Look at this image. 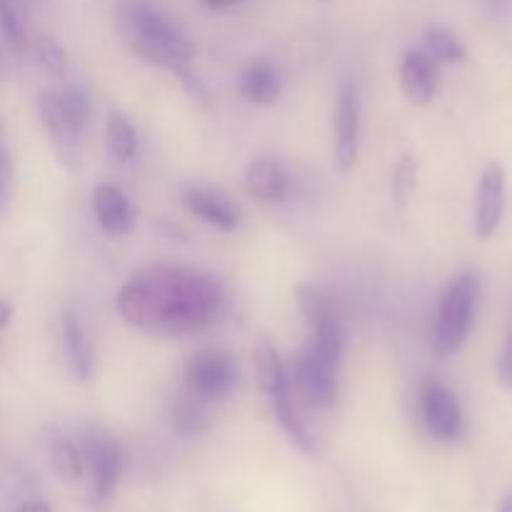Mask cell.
<instances>
[{
	"label": "cell",
	"instance_id": "8",
	"mask_svg": "<svg viewBox=\"0 0 512 512\" xmlns=\"http://www.w3.org/2000/svg\"><path fill=\"white\" fill-rule=\"evenodd\" d=\"M360 103L358 85L345 80L338 93V108H335V163L343 173L355 168L360 155Z\"/></svg>",
	"mask_w": 512,
	"mask_h": 512
},
{
	"label": "cell",
	"instance_id": "18",
	"mask_svg": "<svg viewBox=\"0 0 512 512\" xmlns=\"http://www.w3.org/2000/svg\"><path fill=\"white\" fill-rule=\"evenodd\" d=\"M253 363H255V378H258L260 390L265 395H273L275 390L283 388L288 383V373L280 360L278 350L270 340H258L253 348Z\"/></svg>",
	"mask_w": 512,
	"mask_h": 512
},
{
	"label": "cell",
	"instance_id": "21",
	"mask_svg": "<svg viewBox=\"0 0 512 512\" xmlns=\"http://www.w3.org/2000/svg\"><path fill=\"white\" fill-rule=\"evenodd\" d=\"M425 53L435 60H443V63H463L468 58L465 45L450 30L438 28V25L425 30Z\"/></svg>",
	"mask_w": 512,
	"mask_h": 512
},
{
	"label": "cell",
	"instance_id": "17",
	"mask_svg": "<svg viewBox=\"0 0 512 512\" xmlns=\"http://www.w3.org/2000/svg\"><path fill=\"white\" fill-rule=\"evenodd\" d=\"M63 343L75 378L88 380L93 375V348H90L83 323H80V315L73 308H65L63 313Z\"/></svg>",
	"mask_w": 512,
	"mask_h": 512
},
{
	"label": "cell",
	"instance_id": "20",
	"mask_svg": "<svg viewBox=\"0 0 512 512\" xmlns=\"http://www.w3.org/2000/svg\"><path fill=\"white\" fill-rule=\"evenodd\" d=\"M105 140H108V150L115 160L125 163L138 150V133H135L133 123L125 118L123 113L108 115V128H105Z\"/></svg>",
	"mask_w": 512,
	"mask_h": 512
},
{
	"label": "cell",
	"instance_id": "4",
	"mask_svg": "<svg viewBox=\"0 0 512 512\" xmlns=\"http://www.w3.org/2000/svg\"><path fill=\"white\" fill-rule=\"evenodd\" d=\"M298 310L303 313L305 323H308L310 340L308 348L315 353L325 355V358L340 363L345 353V325L343 318L335 310L333 300L323 293L320 288L310 283H298L293 290Z\"/></svg>",
	"mask_w": 512,
	"mask_h": 512
},
{
	"label": "cell",
	"instance_id": "2",
	"mask_svg": "<svg viewBox=\"0 0 512 512\" xmlns=\"http://www.w3.org/2000/svg\"><path fill=\"white\" fill-rule=\"evenodd\" d=\"M115 25L130 53L138 55L145 63L168 68L173 73L190 68L193 43L145 0H123L118 5Z\"/></svg>",
	"mask_w": 512,
	"mask_h": 512
},
{
	"label": "cell",
	"instance_id": "30",
	"mask_svg": "<svg viewBox=\"0 0 512 512\" xmlns=\"http://www.w3.org/2000/svg\"><path fill=\"white\" fill-rule=\"evenodd\" d=\"M18 512H50V508L45 503H25Z\"/></svg>",
	"mask_w": 512,
	"mask_h": 512
},
{
	"label": "cell",
	"instance_id": "19",
	"mask_svg": "<svg viewBox=\"0 0 512 512\" xmlns=\"http://www.w3.org/2000/svg\"><path fill=\"white\" fill-rule=\"evenodd\" d=\"M170 423H173V428L178 430L180 435L203 433V430L210 425L208 403L200 400L198 395L185 390L183 395H178V398L173 400V408H170Z\"/></svg>",
	"mask_w": 512,
	"mask_h": 512
},
{
	"label": "cell",
	"instance_id": "12",
	"mask_svg": "<svg viewBox=\"0 0 512 512\" xmlns=\"http://www.w3.org/2000/svg\"><path fill=\"white\" fill-rule=\"evenodd\" d=\"M400 83L415 105H430L438 95V65L425 50H410L400 68Z\"/></svg>",
	"mask_w": 512,
	"mask_h": 512
},
{
	"label": "cell",
	"instance_id": "28",
	"mask_svg": "<svg viewBox=\"0 0 512 512\" xmlns=\"http://www.w3.org/2000/svg\"><path fill=\"white\" fill-rule=\"evenodd\" d=\"M498 383L503 388L512 390V330L505 340L503 350H500V358H498Z\"/></svg>",
	"mask_w": 512,
	"mask_h": 512
},
{
	"label": "cell",
	"instance_id": "11",
	"mask_svg": "<svg viewBox=\"0 0 512 512\" xmlns=\"http://www.w3.org/2000/svg\"><path fill=\"white\" fill-rule=\"evenodd\" d=\"M423 420L438 440H455L463 433V410L445 385L428 383L423 388Z\"/></svg>",
	"mask_w": 512,
	"mask_h": 512
},
{
	"label": "cell",
	"instance_id": "29",
	"mask_svg": "<svg viewBox=\"0 0 512 512\" xmlns=\"http://www.w3.org/2000/svg\"><path fill=\"white\" fill-rule=\"evenodd\" d=\"M10 315H13V310H10V305L5 303V300H0V330H3L5 325L10 323Z\"/></svg>",
	"mask_w": 512,
	"mask_h": 512
},
{
	"label": "cell",
	"instance_id": "24",
	"mask_svg": "<svg viewBox=\"0 0 512 512\" xmlns=\"http://www.w3.org/2000/svg\"><path fill=\"white\" fill-rule=\"evenodd\" d=\"M35 60H38L40 68L50 75H63L68 70V53L63 50V45L58 40H53L50 35H40L35 40Z\"/></svg>",
	"mask_w": 512,
	"mask_h": 512
},
{
	"label": "cell",
	"instance_id": "31",
	"mask_svg": "<svg viewBox=\"0 0 512 512\" xmlns=\"http://www.w3.org/2000/svg\"><path fill=\"white\" fill-rule=\"evenodd\" d=\"M240 3V0H205V5L208 8H215V10H223V8H230V5Z\"/></svg>",
	"mask_w": 512,
	"mask_h": 512
},
{
	"label": "cell",
	"instance_id": "34",
	"mask_svg": "<svg viewBox=\"0 0 512 512\" xmlns=\"http://www.w3.org/2000/svg\"><path fill=\"white\" fill-rule=\"evenodd\" d=\"M323 3H330V0H323Z\"/></svg>",
	"mask_w": 512,
	"mask_h": 512
},
{
	"label": "cell",
	"instance_id": "23",
	"mask_svg": "<svg viewBox=\"0 0 512 512\" xmlns=\"http://www.w3.org/2000/svg\"><path fill=\"white\" fill-rule=\"evenodd\" d=\"M60 105H63L65 115L70 123L85 135L90 125V90L83 83H73L60 93Z\"/></svg>",
	"mask_w": 512,
	"mask_h": 512
},
{
	"label": "cell",
	"instance_id": "16",
	"mask_svg": "<svg viewBox=\"0 0 512 512\" xmlns=\"http://www.w3.org/2000/svg\"><path fill=\"white\" fill-rule=\"evenodd\" d=\"M240 90H243L245 100H250L253 105L260 108H270L280 100L283 93V83H280V73L270 60L260 58L255 63H250L243 70V78H240Z\"/></svg>",
	"mask_w": 512,
	"mask_h": 512
},
{
	"label": "cell",
	"instance_id": "6",
	"mask_svg": "<svg viewBox=\"0 0 512 512\" xmlns=\"http://www.w3.org/2000/svg\"><path fill=\"white\" fill-rule=\"evenodd\" d=\"M185 390L205 403L223 398L238 380V365L225 353H198L185 363Z\"/></svg>",
	"mask_w": 512,
	"mask_h": 512
},
{
	"label": "cell",
	"instance_id": "26",
	"mask_svg": "<svg viewBox=\"0 0 512 512\" xmlns=\"http://www.w3.org/2000/svg\"><path fill=\"white\" fill-rule=\"evenodd\" d=\"M415 175H418V160L413 155H403L393 170V200L405 205L410 198V190L415 188Z\"/></svg>",
	"mask_w": 512,
	"mask_h": 512
},
{
	"label": "cell",
	"instance_id": "10",
	"mask_svg": "<svg viewBox=\"0 0 512 512\" xmlns=\"http://www.w3.org/2000/svg\"><path fill=\"white\" fill-rule=\"evenodd\" d=\"M505 200H508V178L500 165H485L475 195V235L480 240L493 238L503 223Z\"/></svg>",
	"mask_w": 512,
	"mask_h": 512
},
{
	"label": "cell",
	"instance_id": "7",
	"mask_svg": "<svg viewBox=\"0 0 512 512\" xmlns=\"http://www.w3.org/2000/svg\"><path fill=\"white\" fill-rule=\"evenodd\" d=\"M80 440H83L85 458L90 460V468H93V498L108 500L123 473V453L113 435L100 425H88Z\"/></svg>",
	"mask_w": 512,
	"mask_h": 512
},
{
	"label": "cell",
	"instance_id": "9",
	"mask_svg": "<svg viewBox=\"0 0 512 512\" xmlns=\"http://www.w3.org/2000/svg\"><path fill=\"white\" fill-rule=\"evenodd\" d=\"M38 110H40V120H43L45 130H48L50 135V143H53L55 155H58V160L63 163V168L78 170L83 133H80V130L68 120L63 105H60V95L50 93V90L40 93Z\"/></svg>",
	"mask_w": 512,
	"mask_h": 512
},
{
	"label": "cell",
	"instance_id": "33",
	"mask_svg": "<svg viewBox=\"0 0 512 512\" xmlns=\"http://www.w3.org/2000/svg\"><path fill=\"white\" fill-rule=\"evenodd\" d=\"M488 3H490V5H493V8H495V10H498V8H505V5H508V3H510V0H488Z\"/></svg>",
	"mask_w": 512,
	"mask_h": 512
},
{
	"label": "cell",
	"instance_id": "1",
	"mask_svg": "<svg viewBox=\"0 0 512 512\" xmlns=\"http://www.w3.org/2000/svg\"><path fill=\"white\" fill-rule=\"evenodd\" d=\"M228 293L213 273L193 268H158L133 275L118 293V313L150 335H183L215 323Z\"/></svg>",
	"mask_w": 512,
	"mask_h": 512
},
{
	"label": "cell",
	"instance_id": "14",
	"mask_svg": "<svg viewBox=\"0 0 512 512\" xmlns=\"http://www.w3.org/2000/svg\"><path fill=\"white\" fill-rule=\"evenodd\" d=\"M245 188L253 198L263 200V203H278L288 195L290 180L278 158L260 155L245 170Z\"/></svg>",
	"mask_w": 512,
	"mask_h": 512
},
{
	"label": "cell",
	"instance_id": "13",
	"mask_svg": "<svg viewBox=\"0 0 512 512\" xmlns=\"http://www.w3.org/2000/svg\"><path fill=\"white\" fill-rule=\"evenodd\" d=\"M183 203L190 213L203 218L205 223L220 230H235L240 223V210L228 195L213 188H188L183 190Z\"/></svg>",
	"mask_w": 512,
	"mask_h": 512
},
{
	"label": "cell",
	"instance_id": "3",
	"mask_svg": "<svg viewBox=\"0 0 512 512\" xmlns=\"http://www.w3.org/2000/svg\"><path fill=\"white\" fill-rule=\"evenodd\" d=\"M480 273L475 268H465L455 275L440 298L438 320H435V350L440 355H453L463 348L473 328L475 310L480 298Z\"/></svg>",
	"mask_w": 512,
	"mask_h": 512
},
{
	"label": "cell",
	"instance_id": "5",
	"mask_svg": "<svg viewBox=\"0 0 512 512\" xmlns=\"http://www.w3.org/2000/svg\"><path fill=\"white\" fill-rule=\"evenodd\" d=\"M338 365L305 345L295 360V388L300 398L318 410H330L338 398Z\"/></svg>",
	"mask_w": 512,
	"mask_h": 512
},
{
	"label": "cell",
	"instance_id": "32",
	"mask_svg": "<svg viewBox=\"0 0 512 512\" xmlns=\"http://www.w3.org/2000/svg\"><path fill=\"white\" fill-rule=\"evenodd\" d=\"M498 512H512V495H505V498L500 500Z\"/></svg>",
	"mask_w": 512,
	"mask_h": 512
},
{
	"label": "cell",
	"instance_id": "27",
	"mask_svg": "<svg viewBox=\"0 0 512 512\" xmlns=\"http://www.w3.org/2000/svg\"><path fill=\"white\" fill-rule=\"evenodd\" d=\"M10 180H13V163H10V150L8 138H5V128L0 123V210L8 203L10 193Z\"/></svg>",
	"mask_w": 512,
	"mask_h": 512
},
{
	"label": "cell",
	"instance_id": "22",
	"mask_svg": "<svg viewBox=\"0 0 512 512\" xmlns=\"http://www.w3.org/2000/svg\"><path fill=\"white\" fill-rule=\"evenodd\" d=\"M50 460H53V470L58 473V478L65 480V483H78L83 478V455L68 440H53V445H50Z\"/></svg>",
	"mask_w": 512,
	"mask_h": 512
},
{
	"label": "cell",
	"instance_id": "25",
	"mask_svg": "<svg viewBox=\"0 0 512 512\" xmlns=\"http://www.w3.org/2000/svg\"><path fill=\"white\" fill-rule=\"evenodd\" d=\"M0 33L13 50L25 48V28L13 0H0Z\"/></svg>",
	"mask_w": 512,
	"mask_h": 512
},
{
	"label": "cell",
	"instance_id": "15",
	"mask_svg": "<svg viewBox=\"0 0 512 512\" xmlns=\"http://www.w3.org/2000/svg\"><path fill=\"white\" fill-rule=\"evenodd\" d=\"M95 220L108 235H128L135 225L130 200L115 185H98L93 193Z\"/></svg>",
	"mask_w": 512,
	"mask_h": 512
}]
</instances>
